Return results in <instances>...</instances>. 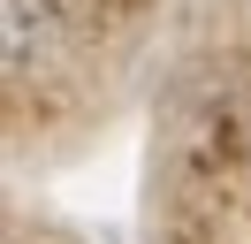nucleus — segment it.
<instances>
[{
	"label": "nucleus",
	"instance_id": "1",
	"mask_svg": "<svg viewBox=\"0 0 251 244\" xmlns=\"http://www.w3.org/2000/svg\"><path fill=\"white\" fill-rule=\"evenodd\" d=\"M61 38V8L53 0H0V54H8V76H31L38 61Z\"/></svg>",
	"mask_w": 251,
	"mask_h": 244
}]
</instances>
